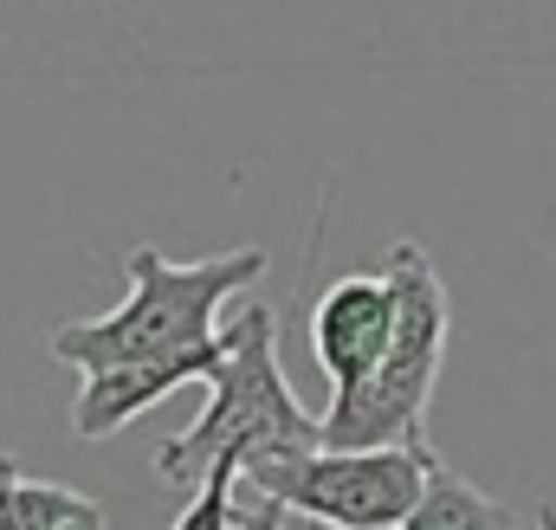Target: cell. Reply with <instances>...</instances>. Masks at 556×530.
<instances>
[{"label": "cell", "instance_id": "obj_2", "mask_svg": "<svg viewBox=\"0 0 556 530\" xmlns=\"http://www.w3.org/2000/svg\"><path fill=\"white\" fill-rule=\"evenodd\" d=\"M220 337H227V350L201 376L207 407L194 414V427H181L155 453L168 485H201L214 466H247V459H266V453L317 446V414H304V401L291 395V382L278 369L273 304H240V317Z\"/></svg>", "mask_w": 556, "mask_h": 530}, {"label": "cell", "instance_id": "obj_6", "mask_svg": "<svg viewBox=\"0 0 556 530\" xmlns=\"http://www.w3.org/2000/svg\"><path fill=\"white\" fill-rule=\"evenodd\" d=\"M227 337L201 343V350H181V356H149V363H124V369H98L85 376V389L72 401V433L78 440H111L137 420L142 407H155L162 395H175L181 382H201L214 363H220Z\"/></svg>", "mask_w": 556, "mask_h": 530}, {"label": "cell", "instance_id": "obj_7", "mask_svg": "<svg viewBox=\"0 0 556 530\" xmlns=\"http://www.w3.org/2000/svg\"><path fill=\"white\" fill-rule=\"evenodd\" d=\"M304 530H317V525H304ZM395 530H511V512L498 499H485L472 479H459L446 459H433L420 505Z\"/></svg>", "mask_w": 556, "mask_h": 530}, {"label": "cell", "instance_id": "obj_1", "mask_svg": "<svg viewBox=\"0 0 556 530\" xmlns=\"http://www.w3.org/2000/svg\"><path fill=\"white\" fill-rule=\"evenodd\" d=\"M253 278H266L260 247H233V253H214L194 265H175L155 247H137L124 304L104 317H85V324H59L52 356L78 376H98V369H124V363H149V356L201 350L220 337V311Z\"/></svg>", "mask_w": 556, "mask_h": 530}, {"label": "cell", "instance_id": "obj_5", "mask_svg": "<svg viewBox=\"0 0 556 530\" xmlns=\"http://www.w3.org/2000/svg\"><path fill=\"white\" fill-rule=\"evenodd\" d=\"M389 330H395L389 272H343L337 285H324V298L311 304V356L330 376V395L369 382V369L389 350Z\"/></svg>", "mask_w": 556, "mask_h": 530}, {"label": "cell", "instance_id": "obj_11", "mask_svg": "<svg viewBox=\"0 0 556 530\" xmlns=\"http://www.w3.org/2000/svg\"><path fill=\"white\" fill-rule=\"evenodd\" d=\"M13 479H20V466L0 453V530H20L13 525Z\"/></svg>", "mask_w": 556, "mask_h": 530}, {"label": "cell", "instance_id": "obj_8", "mask_svg": "<svg viewBox=\"0 0 556 530\" xmlns=\"http://www.w3.org/2000/svg\"><path fill=\"white\" fill-rule=\"evenodd\" d=\"M13 525L20 530H111L104 525V505L91 492H72V485H52V479H13Z\"/></svg>", "mask_w": 556, "mask_h": 530}, {"label": "cell", "instance_id": "obj_3", "mask_svg": "<svg viewBox=\"0 0 556 530\" xmlns=\"http://www.w3.org/2000/svg\"><path fill=\"white\" fill-rule=\"evenodd\" d=\"M382 272L395 285L389 350L369 369V382H356L350 395H330V407L317 414V446H415V453L433 446L427 440V401H433L440 363H446L453 298H446L420 240H395Z\"/></svg>", "mask_w": 556, "mask_h": 530}, {"label": "cell", "instance_id": "obj_13", "mask_svg": "<svg viewBox=\"0 0 556 530\" xmlns=\"http://www.w3.org/2000/svg\"><path fill=\"white\" fill-rule=\"evenodd\" d=\"M98 7H117V0H98Z\"/></svg>", "mask_w": 556, "mask_h": 530}, {"label": "cell", "instance_id": "obj_4", "mask_svg": "<svg viewBox=\"0 0 556 530\" xmlns=\"http://www.w3.org/2000/svg\"><path fill=\"white\" fill-rule=\"evenodd\" d=\"M433 446H291L247 459L233 485L285 505L317 530H395L427 492Z\"/></svg>", "mask_w": 556, "mask_h": 530}, {"label": "cell", "instance_id": "obj_12", "mask_svg": "<svg viewBox=\"0 0 556 530\" xmlns=\"http://www.w3.org/2000/svg\"><path fill=\"white\" fill-rule=\"evenodd\" d=\"M538 530H556V505H538Z\"/></svg>", "mask_w": 556, "mask_h": 530}, {"label": "cell", "instance_id": "obj_10", "mask_svg": "<svg viewBox=\"0 0 556 530\" xmlns=\"http://www.w3.org/2000/svg\"><path fill=\"white\" fill-rule=\"evenodd\" d=\"M291 525V512L273 505V499H260V492H247L240 499V485H233V530H285Z\"/></svg>", "mask_w": 556, "mask_h": 530}, {"label": "cell", "instance_id": "obj_9", "mask_svg": "<svg viewBox=\"0 0 556 530\" xmlns=\"http://www.w3.org/2000/svg\"><path fill=\"white\" fill-rule=\"evenodd\" d=\"M233 472H240V466H214V472L194 485V505H188L168 530H233Z\"/></svg>", "mask_w": 556, "mask_h": 530}]
</instances>
